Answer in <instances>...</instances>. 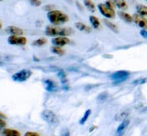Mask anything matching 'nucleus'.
Segmentation results:
<instances>
[{
    "label": "nucleus",
    "mask_w": 147,
    "mask_h": 136,
    "mask_svg": "<svg viewBox=\"0 0 147 136\" xmlns=\"http://www.w3.org/2000/svg\"><path fill=\"white\" fill-rule=\"evenodd\" d=\"M2 29V24H1V22H0V29Z\"/></svg>",
    "instance_id": "nucleus-39"
},
{
    "label": "nucleus",
    "mask_w": 147,
    "mask_h": 136,
    "mask_svg": "<svg viewBox=\"0 0 147 136\" xmlns=\"http://www.w3.org/2000/svg\"><path fill=\"white\" fill-rule=\"evenodd\" d=\"M57 74V77L60 79L61 84L63 85L64 89L68 90V80H67L66 73H65L63 70H59Z\"/></svg>",
    "instance_id": "nucleus-13"
},
{
    "label": "nucleus",
    "mask_w": 147,
    "mask_h": 136,
    "mask_svg": "<svg viewBox=\"0 0 147 136\" xmlns=\"http://www.w3.org/2000/svg\"><path fill=\"white\" fill-rule=\"evenodd\" d=\"M127 114L125 113H120V114H118L117 116H115V120L119 121V120H125L124 118H126Z\"/></svg>",
    "instance_id": "nucleus-28"
},
{
    "label": "nucleus",
    "mask_w": 147,
    "mask_h": 136,
    "mask_svg": "<svg viewBox=\"0 0 147 136\" xmlns=\"http://www.w3.org/2000/svg\"><path fill=\"white\" fill-rule=\"evenodd\" d=\"M2 64H3V63H2V62H0V65H2Z\"/></svg>",
    "instance_id": "nucleus-40"
},
{
    "label": "nucleus",
    "mask_w": 147,
    "mask_h": 136,
    "mask_svg": "<svg viewBox=\"0 0 147 136\" xmlns=\"http://www.w3.org/2000/svg\"><path fill=\"white\" fill-rule=\"evenodd\" d=\"M118 15L120 17L123 21H124L127 23H131L133 21V18L131 15H129L128 13H126L124 11H118Z\"/></svg>",
    "instance_id": "nucleus-16"
},
{
    "label": "nucleus",
    "mask_w": 147,
    "mask_h": 136,
    "mask_svg": "<svg viewBox=\"0 0 147 136\" xmlns=\"http://www.w3.org/2000/svg\"><path fill=\"white\" fill-rule=\"evenodd\" d=\"M142 112H147V108H145V109H143Z\"/></svg>",
    "instance_id": "nucleus-38"
},
{
    "label": "nucleus",
    "mask_w": 147,
    "mask_h": 136,
    "mask_svg": "<svg viewBox=\"0 0 147 136\" xmlns=\"http://www.w3.org/2000/svg\"><path fill=\"white\" fill-rule=\"evenodd\" d=\"M61 136H70V134H69V131H66L65 132H64L63 134H62V135Z\"/></svg>",
    "instance_id": "nucleus-35"
},
{
    "label": "nucleus",
    "mask_w": 147,
    "mask_h": 136,
    "mask_svg": "<svg viewBox=\"0 0 147 136\" xmlns=\"http://www.w3.org/2000/svg\"><path fill=\"white\" fill-rule=\"evenodd\" d=\"M74 25L79 31L84 32V33H90L92 32V29L90 28V26L87 25L86 24L82 23V22H76L74 24Z\"/></svg>",
    "instance_id": "nucleus-14"
},
{
    "label": "nucleus",
    "mask_w": 147,
    "mask_h": 136,
    "mask_svg": "<svg viewBox=\"0 0 147 136\" xmlns=\"http://www.w3.org/2000/svg\"><path fill=\"white\" fill-rule=\"evenodd\" d=\"M47 19L53 25H59L65 24L69 21V16L61 11L53 10L47 12Z\"/></svg>",
    "instance_id": "nucleus-1"
},
{
    "label": "nucleus",
    "mask_w": 147,
    "mask_h": 136,
    "mask_svg": "<svg viewBox=\"0 0 147 136\" xmlns=\"http://www.w3.org/2000/svg\"><path fill=\"white\" fill-rule=\"evenodd\" d=\"M25 136H40L39 134H38L36 132H31V131H28L25 134Z\"/></svg>",
    "instance_id": "nucleus-32"
},
{
    "label": "nucleus",
    "mask_w": 147,
    "mask_h": 136,
    "mask_svg": "<svg viewBox=\"0 0 147 136\" xmlns=\"http://www.w3.org/2000/svg\"><path fill=\"white\" fill-rule=\"evenodd\" d=\"M0 118H2V119H3V118H6V116L4 115L3 113H0Z\"/></svg>",
    "instance_id": "nucleus-37"
},
{
    "label": "nucleus",
    "mask_w": 147,
    "mask_h": 136,
    "mask_svg": "<svg viewBox=\"0 0 147 136\" xmlns=\"http://www.w3.org/2000/svg\"><path fill=\"white\" fill-rule=\"evenodd\" d=\"M96 128V126H92L91 128L89 129V132H92V131H93Z\"/></svg>",
    "instance_id": "nucleus-36"
},
{
    "label": "nucleus",
    "mask_w": 147,
    "mask_h": 136,
    "mask_svg": "<svg viewBox=\"0 0 147 136\" xmlns=\"http://www.w3.org/2000/svg\"><path fill=\"white\" fill-rule=\"evenodd\" d=\"M89 21L92 25V26L93 27L94 29H97L100 27V22L99 21V19L95 16H89Z\"/></svg>",
    "instance_id": "nucleus-17"
},
{
    "label": "nucleus",
    "mask_w": 147,
    "mask_h": 136,
    "mask_svg": "<svg viewBox=\"0 0 147 136\" xmlns=\"http://www.w3.org/2000/svg\"><path fill=\"white\" fill-rule=\"evenodd\" d=\"M72 33L70 28H61L56 25H47L45 29V33L49 37H67Z\"/></svg>",
    "instance_id": "nucleus-2"
},
{
    "label": "nucleus",
    "mask_w": 147,
    "mask_h": 136,
    "mask_svg": "<svg viewBox=\"0 0 147 136\" xmlns=\"http://www.w3.org/2000/svg\"><path fill=\"white\" fill-rule=\"evenodd\" d=\"M3 136H21V133L14 129H4L2 131Z\"/></svg>",
    "instance_id": "nucleus-15"
},
{
    "label": "nucleus",
    "mask_w": 147,
    "mask_h": 136,
    "mask_svg": "<svg viewBox=\"0 0 147 136\" xmlns=\"http://www.w3.org/2000/svg\"><path fill=\"white\" fill-rule=\"evenodd\" d=\"M107 98H108V93H107V92H102V93H100V94L97 96L96 99H97L98 101L102 102V101H105Z\"/></svg>",
    "instance_id": "nucleus-25"
},
{
    "label": "nucleus",
    "mask_w": 147,
    "mask_h": 136,
    "mask_svg": "<svg viewBox=\"0 0 147 136\" xmlns=\"http://www.w3.org/2000/svg\"><path fill=\"white\" fill-rule=\"evenodd\" d=\"M30 3L34 7H39L42 4V2L40 0H30Z\"/></svg>",
    "instance_id": "nucleus-29"
},
{
    "label": "nucleus",
    "mask_w": 147,
    "mask_h": 136,
    "mask_svg": "<svg viewBox=\"0 0 147 136\" xmlns=\"http://www.w3.org/2000/svg\"><path fill=\"white\" fill-rule=\"evenodd\" d=\"M147 82L146 78H138L137 80H134L132 82V85H142V84H145Z\"/></svg>",
    "instance_id": "nucleus-26"
},
{
    "label": "nucleus",
    "mask_w": 147,
    "mask_h": 136,
    "mask_svg": "<svg viewBox=\"0 0 147 136\" xmlns=\"http://www.w3.org/2000/svg\"><path fill=\"white\" fill-rule=\"evenodd\" d=\"M115 6L121 10H125L127 8L126 0H115Z\"/></svg>",
    "instance_id": "nucleus-21"
},
{
    "label": "nucleus",
    "mask_w": 147,
    "mask_h": 136,
    "mask_svg": "<svg viewBox=\"0 0 147 136\" xmlns=\"http://www.w3.org/2000/svg\"><path fill=\"white\" fill-rule=\"evenodd\" d=\"M43 83L45 84L46 90L48 92H56L57 91L58 88L56 82L51 79H45L43 80Z\"/></svg>",
    "instance_id": "nucleus-11"
},
{
    "label": "nucleus",
    "mask_w": 147,
    "mask_h": 136,
    "mask_svg": "<svg viewBox=\"0 0 147 136\" xmlns=\"http://www.w3.org/2000/svg\"><path fill=\"white\" fill-rule=\"evenodd\" d=\"M41 117L42 120L45 121L50 126H57L58 124V118L56 113L52 110L45 109L41 113Z\"/></svg>",
    "instance_id": "nucleus-3"
},
{
    "label": "nucleus",
    "mask_w": 147,
    "mask_h": 136,
    "mask_svg": "<svg viewBox=\"0 0 147 136\" xmlns=\"http://www.w3.org/2000/svg\"><path fill=\"white\" fill-rule=\"evenodd\" d=\"M140 34H141V36L143 37L144 38H147V30L146 29H142V30L140 31Z\"/></svg>",
    "instance_id": "nucleus-33"
},
{
    "label": "nucleus",
    "mask_w": 147,
    "mask_h": 136,
    "mask_svg": "<svg viewBox=\"0 0 147 136\" xmlns=\"http://www.w3.org/2000/svg\"><path fill=\"white\" fill-rule=\"evenodd\" d=\"M130 76V73L126 70H119L113 73L110 75V79L112 81H114L115 83H119L122 82L126 81L127 78Z\"/></svg>",
    "instance_id": "nucleus-5"
},
{
    "label": "nucleus",
    "mask_w": 147,
    "mask_h": 136,
    "mask_svg": "<svg viewBox=\"0 0 147 136\" xmlns=\"http://www.w3.org/2000/svg\"><path fill=\"white\" fill-rule=\"evenodd\" d=\"M129 123H130V121L128 119H125V120L122 121L119 126H118L117 130H116L115 132V135L116 136H123V135L125 133L127 126H129Z\"/></svg>",
    "instance_id": "nucleus-10"
},
{
    "label": "nucleus",
    "mask_w": 147,
    "mask_h": 136,
    "mask_svg": "<svg viewBox=\"0 0 147 136\" xmlns=\"http://www.w3.org/2000/svg\"><path fill=\"white\" fill-rule=\"evenodd\" d=\"M31 70H30V69H22L21 71L12 74L11 79L14 82H26L31 77Z\"/></svg>",
    "instance_id": "nucleus-4"
},
{
    "label": "nucleus",
    "mask_w": 147,
    "mask_h": 136,
    "mask_svg": "<svg viewBox=\"0 0 147 136\" xmlns=\"http://www.w3.org/2000/svg\"><path fill=\"white\" fill-rule=\"evenodd\" d=\"M51 52L55 54V55H57V56H62L65 54L64 50L61 47H57V46H53L51 48Z\"/></svg>",
    "instance_id": "nucleus-24"
},
{
    "label": "nucleus",
    "mask_w": 147,
    "mask_h": 136,
    "mask_svg": "<svg viewBox=\"0 0 147 136\" xmlns=\"http://www.w3.org/2000/svg\"><path fill=\"white\" fill-rule=\"evenodd\" d=\"M136 10L138 15L142 16H147V7L142 4H138L136 7Z\"/></svg>",
    "instance_id": "nucleus-18"
},
{
    "label": "nucleus",
    "mask_w": 147,
    "mask_h": 136,
    "mask_svg": "<svg viewBox=\"0 0 147 136\" xmlns=\"http://www.w3.org/2000/svg\"><path fill=\"white\" fill-rule=\"evenodd\" d=\"M76 5H77V7H79V10L83 11V9H84V7H82V5H81V4L79 3V2H77V1H76Z\"/></svg>",
    "instance_id": "nucleus-34"
},
{
    "label": "nucleus",
    "mask_w": 147,
    "mask_h": 136,
    "mask_svg": "<svg viewBox=\"0 0 147 136\" xmlns=\"http://www.w3.org/2000/svg\"><path fill=\"white\" fill-rule=\"evenodd\" d=\"M6 32L11 35H15V36H21L23 34V30L16 26L10 25V26L6 28Z\"/></svg>",
    "instance_id": "nucleus-12"
},
{
    "label": "nucleus",
    "mask_w": 147,
    "mask_h": 136,
    "mask_svg": "<svg viewBox=\"0 0 147 136\" xmlns=\"http://www.w3.org/2000/svg\"><path fill=\"white\" fill-rule=\"evenodd\" d=\"M0 1H3V0H0Z\"/></svg>",
    "instance_id": "nucleus-41"
},
{
    "label": "nucleus",
    "mask_w": 147,
    "mask_h": 136,
    "mask_svg": "<svg viewBox=\"0 0 147 136\" xmlns=\"http://www.w3.org/2000/svg\"><path fill=\"white\" fill-rule=\"evenodd\" d=\"M104 23H105V26L107 27V28H109L110 30H112L113 32H115V33H118L119 32V29H118V27L115 24H114L113 22H111L109 20H104Z\"/></svg>",
    "instance_id": "nucleus-20"
},
{
    "label": "nucleus",
    "mask_w": 147,
    "mask_h": 136,
    "mask_svg": "<svg viewBox=\"0 0 147 136\" xmlns=\"http://www.w3.org/2000/svg\"><path fill=\"white\" fill-rule=\"evenodd\" d=\"M91 114H92V110L91 109L86 110V112L84 113V116H83V117H82V118L79 120V124H80V125H84V124H85V122L88 120V118H89V117L91 116Z\"/></svg>",
    "instance_id": "nucleus-22"
},
{
    "label": "nucleus",
    "mask_w": 147,
    "mask_h": 136,
    "mask_svg": "<svg viewBox=\"0 0 147 136\" xmlns=\"http://www.w3.org/2000/svg\"><path fill=\"white\" fill-rule=\"evenodd\" d=\"M6 126V121L3 119L0 118V131H3Z\"/></svg>",
    "instance_id": "nucleus-30"
},
{
    "label": "nucleus",
    "mask_w": 147,
    "mask_h": 136,
    "mask_svg": "<svg viewBox=\"0 0 147 136\" xmlns=\"http://www.w3.org/2000/svg\"><path fill=\"white\" fill-rule=\"evenodd\" d=\"M97 8L100 12V14L107 19H113L115 17V10L111 9L109 7H107L105 3H99L97 6Z\"/></svg>",
    "instance_id": "nucleus-6"
},
{
    "label": "nucleus",
    "mask_w": 147,
    "mask_h": 136,
    "mask_svg": "<svg viewBox=\"0 0 147 136\" xmlns=\"http://www.w3.org/2000/svg\"><path fill=\"white\" fill-rule=\"evenodd\" d=\"M133 21L137 24L139 27H141L143 29H147V19L143 18L142 16L138 15V14H134L132 16Z\"/></svg>",
    "instance_id": "nucleus-9"
},
{
    "label": "nucleus",
    "mask_w": 147,
    "mask_h": 136,
    "mask_svg": "<svg viewBox=\"0 0 147 136\" xmlns=\"http://www.w3.org/2000/svg\"><path fill=\"white\" fill-rule=\"evenodd\" d=\"M84 6L86 7V8L91 12H95L96 11V6L92 0H84Z\"/></svg>",
    "instance_id": "nucleus-19"
},
{
    "label": "nucleus",
    "mask_w": 147,
    "mask_h": 136,
    "mask_svg": "<svg viewBox=\"0 0 147 136\" xmlns=\"http://www.w3.org/2000/svg\"><path fill=\"white\" fill-rule=\"evenodd\" d=\"M47 42V41L46 38H38L36 40H34V41L33 42V43H32V45L34 46V47H42V46H44Z\"/></svg>",
    "instance_id": "nucleus-23"
},
{
    "label": "nucleus",
    "mask_w": 147,
    "mask_h": 136,
    "mask_svg": "<svg viewBox=\"0 0 147 136\" xmlns=\"http://www.w3.org/2000/svg\"><path fill=\"white\" fill-rule=\"evenodd\" d=\"M54 7H55L54 5H46L44 7V9L47 11V12H49V11H52L54 10Z\"/></svg>",
    "instance_id": "nucleus-31"
},
{
    "label": "nucleus",
    "mask_w": 147,
    "mask_h": 136,
    "mask_svg": "<svg viewBox=\"0 0 147 136\" xmlns=\"http://www.w3.org/2000/svg\"><path fill=\"white\" fill-rule=\"evenodd\" d=\"M7 42H8L10 45L25 46V45L26 44L27 39L26 37L11 35V36L7 38Z\"/></svg>",
    "instance_id": "nucleus-7"
},
{
    "label": "nucleus",
    "mask_w": 147,
    "mask_h": 136,
    "mask_svg": "<svg viewBox=\"0 0 147 136\" xmlns=\"http://www.w3.org/2000/svg\"><path fill=\"white\" fill-rule=\"evenodd\" d=\"M105 5L107 7H109L111 9H114L115 10V0H106L105 3Z\"/></svg>",
    "instance_id": "nucleus-27"
},
{
    "label": "nucleus",
    "mask_w": 147,
    "mask_h": 136,
    "mask_svg": "<svg viewBox=\"0 0 147 136\" xmlns=\"http://www.w3.org/2000/svg\"><path fill=\"white\" fill-rule=\"evenodd\" d=\"M69 42H70V40L67 37H55L54 38L52 39L53 45L57 46V47H64V46L69 44Z\"/></svg>",
    "instance_id": "nucleus-8"
}]
</instances>
